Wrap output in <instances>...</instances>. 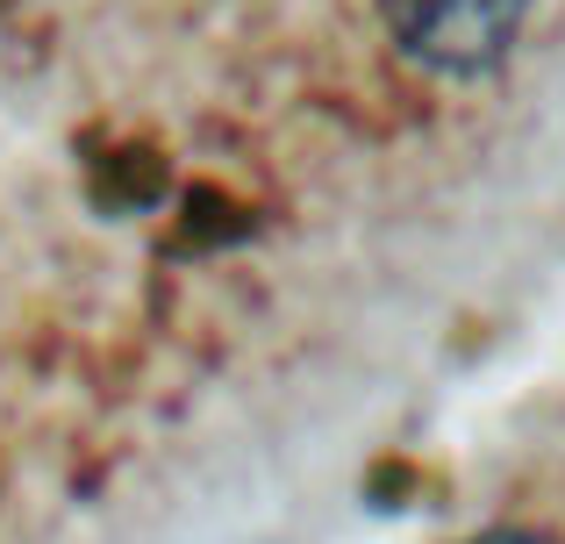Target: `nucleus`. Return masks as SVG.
Listing matches in <instances>:
<instances>
[{"mask_svg": "<svg viewBox=\"0 0 565 544\" xmlns=\"http://www.w3.org/2000/svg\"><path fill=\"white\" fill-rule=\"evenodd\" d=\"M380 14L415 65L444 72V79H472L509 57L530 0H380Z\"/></svg>", "mask_w": 565, "mask_h": 544, "instance_id": "1", "label": "nucleus"}, {"mask_svg": "<svg viewBox=\"0 0 565 544\" xmlns=\"http://www.w3.org/2000/svg\"><path fill=\"white\" fill-rule=\"evenodd\" d=\"M466 544H558V537H544V531H487V537H466Z\"/></svg>", "mask_w": 565, "mask_h": 544, "instance_id": "2", "label": "nucleus"}]
</instances>
